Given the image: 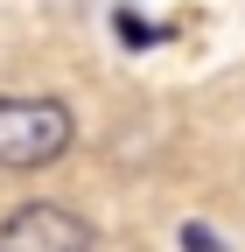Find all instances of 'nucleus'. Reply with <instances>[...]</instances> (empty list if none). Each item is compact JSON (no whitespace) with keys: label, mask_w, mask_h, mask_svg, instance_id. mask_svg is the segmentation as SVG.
Listing matches in <instances>:
<instances>
[{"label":"nucleus","mask_w":245,"mask_h":252,"mask_svg":"<svg viewBox=\"0 0 245 252\" xmlns=\"http://www.w3.org/2000/svg\"><path fill=\"white\" fill-rule=\"evenodd\" d=\"M77 147V112L49 91H0V175H42Z\"/></svg>","instance_id":"nucleus-1"},{"label":"nucleus","mask_w":245,"mask_h":252,"mask_svg":"<svg viewBox=\"0 0 245 252\" xmlns=\"http://www.w3.org/2000/svg\"><path fill=\"white\" fill-rule=\"evenodd\" d=\"M0 252H98L91 217H77L70 203H14L0 217Z\"/></svg>","instance_id":"nucleus-2"},{"label":"nucleus","mask_w":245,"mask_h":252,"mask_svg":"<svg viewBox=\"0 0 245 252\" xmlns=\"http://www.w3.org/2000/svg\"><path fill=\"white\" fill-rule=\"evenodd\" d=\"M119 28H126V42H133V49H140V42H154V35H161V28H147V21H140L133 7H119Z\"/></svg>","instance_id":"nucleus-3"},{"label":"nucleus","mask_w":245,"mask_h":252,"mask_svg":"<svg viewBox=\"0 0 245 252\" xmlns=\"http://www.w3.org/2000/svg\"><path fill=\"white\" fill-rule=\"evenodd\" d=\"M182 245H189V252H217V238H203L196 224H189V231H182Z\"/></svg>","instance_id":"nucleus-4"}]
</instances>
